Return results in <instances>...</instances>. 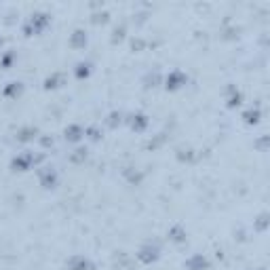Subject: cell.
<instances>
[{
	"label": "cell",
	"mask_w": 270,
	"mask_h": 270,
	"mask_svg": "<svg viewBox=\"0 0 270 270\" xmlns=\"http://www.w3.org/2000/svg\"><path fill=\"white\" fill-rule=\"evenodd\" d=\"M78 131H80L78 127H72V129H70V139H78V137H80V135H76Z\"/></svg>",
	"instance_id": "obj_1"
}]
</instances>
